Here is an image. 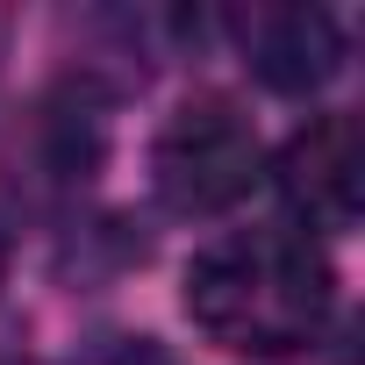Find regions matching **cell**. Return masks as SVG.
I'll return each mask as SVG.
<instances>
[{"label":"cell","instance_id":"obj_2","mask_svg":"<svg viewBox=\"0 0 365 365\" xmlns=\"http://www.w3.org/2000/svg\"><path fill=\"white\" fill-rule=\"evenodd\" d=\"M150 187L172 215H230L258 187V129L215 93L187 101L150 143Z\"/></svg>","mask_w":365,"mask_h":365},{"label":"cell","instance_id":"obj_3","mask_svg":"<svg viewBox=\"0 0 365 365\" xmlns=\"http://www.w3.org/2000/svg\"><path fill=\"white\" fill-rule=\"evenodd\" d=\"M279 194L308 230H351L358 194H365V158H358V122L351 115H315L308 129L287 136L279 150Z\"/></svg>","mask_w":365,"mask_h":365},{"label":"cell","instance_id":"obj_4","mask_svg":"<svg viewBox=\"0 0 365 365\" xmlns=\"http://www.w3.org/2000/svg\"><path fill=\"white\" fill-rule=\"evenodd\" d=\"M237 43L272 93H315L344 65V29L322 8H251L237 15Z\"/></svg>","mask_w":365,"mask_h":365},{"label":"cell","instance_id":"obj_1","mask_svg":"<svg viewBox=\"0 0 365 365\" xmlns=\"http://www.w3.org/2000/svg\"><path fill=\"white\" fill-rule=\"evenodd\" d=\"M336 272L294 230H244L187 265V315L237 358H294L329 322Z\"/></svg>","mask_w":365,"mask_h":365},{"label":"cell","instance_id":"obj_5","mask_svg":"<svg viewBox=\"0 0 365 365\" xmlns=\"http://www.w3.org/2000/svg\"><path fill=\"white\" fill-rule=\"evenodd\" d=\"M0 251H8V237H0Z\"/></svg>","mask_w":365,"mask_h":365}]
</instances>
